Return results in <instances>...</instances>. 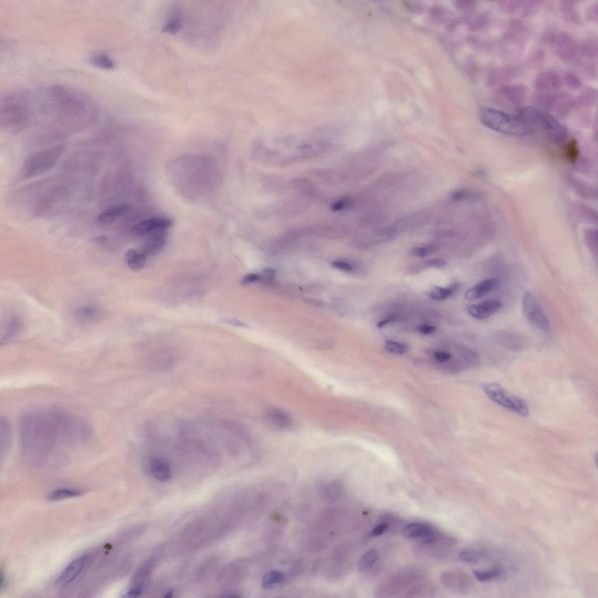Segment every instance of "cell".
Here are the masks:
<instances>
[{
	"label": "cell",
	"mask_w": 598,
	"mask_h": 598,
	"mask_svg": "<svg viewBox=\"0 0 598 598\" xmlns=\"http://www.w3.org/2000/svg\"><path fill=\"white\" fill-rule=\"evenodd\" d=\"M150 468L154 477L159 481L168 482L172 473L167 460L159 456H153L150 460Z\"/></svg>",
	"instance_id": "cell-13"
},
{
	"label": "cell",
	"mask_w": 598,
	"mask_h": 598,
	"mask_svg": "<svg viewBox=\"0 0 598 598\" xmlns=\"http://www.w3.org/2000/svg\"><path fill=\"white\" fill-rule=\"evenodd\" d=\"M147 256L141 250L130 249L125 254V262L133 271H139L146 264Z\"/></svg>",
	"instance_id": "cell-20"
},
{
	"label": "cell",
	"mask_w": 598,
	"mask_h": 598,
	"mask_svg": "<svg viewBox=\"0 0 598 598\" xmlns=\"http://www.w3.org/2000/svg\"><path fill=\"white\" fill-rule=\"evenodd\" d=\"M98 316V311L93 307H87L79 309L76 312V317L82 322L93 321Z\"/></svg>",
	"instance_id": "cell-28"
},
{
	"label": "cell",
	"mask_w": 598,
	"mask_h": 598,
	"mask_svg": "<svg viewBox=\"0 0 598 598\" xmlns=\"http://www.w3.org/2000/svg\"><path fill=\"white\" fill-rule=\"evenodd\" d=\"M520 117L527 123L531 132L538 130L554 142H563L567 138V131L565 127L541 109L525 107L521 110Z\"/></svg>",
	"instance_id": "cell-3"
},
{
	"label": "cell",
	"mask_w": 598,
	"mask_h": 598,
	"mask_svg": "<svg viewBox=\"0 0 598 598\" xmlns=\"http://www.w3.org/2000/svg\"><path fill=\"white\" fill-rule=\"evenodd\" d=\"M564 82L569 88L577 89L581 86V81L575 74L569 72L565 75Z\"/></svg>",
	"instance_id": "cell-34"
},
{
	"label": "cell",
	"mask_w": 598,
	"mask_h": 598,
	"mask_svg": "<svg viewBox=\"0 0 598 598\" xmlns=\"http://www.w3.org/2000/svg\"><path fill=\"white\" fill-rule=\"evenodd\" d=\"M579 155V146L577 141L572 140L565 148V157L568 161L574 162Z\"/></svg>",
	"instance_id": "cell-29"
},
{
	"label": "cell",
	"mask_w": 598,
	"mask_h": 598,
	"mask_svg": "<svg viewBox=\"0 0 598 598\" xmlns=\"http://www.w3.org/2000/svg\"><path fill=\"white\" fill-rule=\"evenodd\" d=\"M502 304L497 299H488L479 303L472 304L467 308L470 316L477 320H483L497 313Z\"/></svg>",
	"instance_id": "cell-10"
},
{
	"label": "cell",
	"mask_w": 598,
	"mask_h": 598,
	"mask_svg": "<svg viewBox=\"0 0 598 598\" xmlns=\"http://www.w3.org/2000/svg\"><path fill=\"white\" fill-rule=\"evenodd\" d=\"M391 321V318L386 319V320H384L383 321H380L379 322V323L378 324V327L379 328H382L383 327H384V326H385L387 324L389 323V322H390Z\"/></svg>",
	"instance_id": "cell-42"
},
{
	"label": "cell",
	"mask_w": 598,
	"mask_h": 598,
	"mask_svg": "<svg viewBox=\"0 0 598 598\" xmlns=\"http://www.w3.org/2000/svg\"><path fill=\"white\" fill-rule=\"evenodd\" d=\"M31 90L19 89L5 94L0 103V121L6 129H18L30 121Z\"/></svg>",
	"instance_id": "cell-2"
},
{
	"label": "cell",
	"mask_w": 598,
	"mask_h": 598,
	"mask_svg": "<svg viewBox=\"0 0 598 598\" xmlns=\"http://www.w3.org/2000/svg\"><path fill=\"white\" fill-rule=\"evenodd\" d=\"M92 430L78 416L59 408H38L21 418L20 442L22 454L36 462L65 460L89 443Z\"/></svg>",
	"instance_id": "cell-1"
},
{
	"label": "cell",
	"mask_w": 598,
	"mask_h": 598,
	"mask_svg": "<svg viewBox=\"0 0 598 598\" xmlns=\"http://www.w3.org/2000/svg\"><path fill=\"white\" fill-rule=\"evenodd\" d=\"M597 232L593 230H589L585 234V241L587 246L593 255L597 257Z\"/></svg>",
	"instance_id": "cell-30"
},
{
	"label": "cell",
	"mask_w": 598,
	"mask_h": 598,
	"mask_svg": "<svg viewBox=\"0 0 598 598\" xmlns=\"http://www.w3.org/2000/svg\"><path fill=\"white\" fill-rule=\"evenodd\" d=\"M385 348L388 352L395 355L404 354L408 352V351L407 346L400 343L393 341V340H387L385 344Z\"/></svg>",
	"instance_id": "cell-31"
},
{
	"label": "cell",
	"mask_w": 598,
	"mask_h": 598,
	"mask_svg": "<svg viewBox=\"0 0 598 598\" xmlns=\"http://www.w3.org/2000/svg\"><path fill=\"white\" fill-rule=\"evenodd\" d=\"M389 528V524L386 523L380 524L373 529L371 533L372 537H377L384 534Z\"/></svg>",
	"instance_id": "cell-37"
},
{
	"label": "cell",
	"mask_w": 598,
	"mask_h": 598,
	"mask_svg": "<svg viewBox=\"0 0 598 598\" xmlns=\"http://www.w3.org/2000/svg\"><path fill=\"white\" fill-rule=\"evenodd\" d=\"M523 309L525 317L536 328L544 332L550 330V324L548 318L530 292L524 293Z\"/></svg>",
	"instance_id": "cell-7"
},
{
	"label": "cell",
	"mask_w": 598,
	"mask_h": 598,
	"mask_svg": "<svg viewBox=\"0 0 598 598\" xmlns=\"http://www.w3.org/2000/svg\"><path fill=\"white\" fill-rule=\"evenodd\" d=\"M221 323L229 324L235 327L249 328V326L245 322L237 320L235 318H223L219 320Z\"/></svg>",
	"instance_id": "cell-35"
},
{
	"label": "cell",
	"mask_w": 598,
	"mask_h": 598,
	"mask_svg": "<svg viewBox=\"0 0 598 598\" xmlns=\"http://www.w3.org/2000/svg\"><path fill=\"white\" fill-rule=\"evenodd\" d=\"M65 147V144H61L32 154L25 162L22 176L27 179L49 171L59 160Z\"/></svg>",
	"instance_id": "cell-5"
},
{
	"label": "cell",
	"mask_w": 598,
	"mask_h": 598,
	"mask_svg": "<svg viewBox=\"0 0 598 598\" xmlns=\"http://www.w3.org/2000/svg\"><path fill=\"white\" fill-rule=\"evenodd\" d=\"M268 425L277 430H285L291 426V416L281 409L273 408L268 411L265 416Z\"/></svg>",
	"instance_id": "cell-14"
},
{
	"label": "cell",
	"mask_w": 598,
	"mask_h": 598,
	"mask_svg": "<svg viewBox=\"0 0 598 598\" xmlns=\"http://www.w3.org/2000/svg\"><path fill=\"white\" fill-rule=\"evenodd\" d=\"M503 97L510 103L520 105L523 102L527 96V89L521 84H515L504 87L501 90Z\"/></svg>",
	"instance_id": "cell-17"
},
{
	"label": "cell",
	"mask_w": 598,
	"mask_h": 598,
	"mask_svg": "<svg viewBox=\"0 0 598 598\" xmlns=\"http://www.w3.org/2000/svg\"><path fill=\"white\" fill-rule=\"evenodd\" d=\"M130 206L128 204H121L114 206L100 214L97 216L98 222L103 224H110L114 222L119 217L124 215L129 211Z\"/></svg>",
	"instance_id": "cell-19"
},
{
	"label": "cell",
	"mask_w": 598,
	"mask_h": 598,
	"mask_svg": "<svg viewBox=\"0 0 598 598\" xmlns=\"http://www.w3.org/2000/svg\"><path fill=\"white\" fill-rule=\"evenodd\" d=\"M493 337L499 345L512 351L524 349L527 343L526 338L523 335L510 331L496 332Z\"/></svg>",
	"instance_id": "cell-11"
},
{
	"label": "cell",
	"mask_w": 598,
	"mask_h": 598,
	"mask_svg": "<svg viewBox=\"0 0 598 598\" xmlns=\"http://www.w3.org/2000/svg\"><path fill=\"white\" fill-rule=\"evenodd\" d=\"M332 266L336 268V269L347 272H351L354 270V267L352 265L342 260L335 261V262L332 263Z\"/></svg>",
	"instance_id": "cell-36"
},
{
	"label": "cell",
	"mask_w": 598,
	"mask_h": 598,
	"mask_svg": "<svg viewBox=\"0 0 598 598\" xmlns=\"http://www.w3.org/2000/svg\"><path fill=\"white\" fill-rule=\"evenodd\" d=\"M499 284V281L495 278L485 279L469 289L465 293V298L472 300L483 298L494 291Z\"/></svg>",
	"instance_id": "cell-15"
},
{
	"label": "cell",
	"mask_w": 598,
	"mask_h": 598,
	"mask_svg": "<svg viewBox=\"0 0 598 598\" xmlns=\"http://www.w3.org/2000/svg\"><path fill=\"white\" fill-rule=\"evenodd\" d=\"M473 195L468 191L459 190L452 194V199L456 202H462L474 198Z\"/></svg>",
	"instance_id": "cell-33"
},
{
	"label": "cell",
	"mask_w": 598,
	"mask_h": 598,
	"mask_svg": "<svg viewBox=\"0 0 598 598\" xmlns=\"http://www.w3.org/2000/svg\"><path fill=\"white\" fill-rule=\"evenodd\" d=\"M284 575L282 572L278 571H272L264 576L262 580V586L264 589H269L275 585L280 583L284 579Z\"/></svg>",
	"instance_id": "cell-25"
},
{
	"label": "cell",
	"mask_w": 598,
	"mask_h": 598,
	"mask_svg": "<svg viewBox=\"0 0 598 598\" xmlns=\"http://www.w3.org/2000/svg\"><path fill=\"white\" fill-rule=\"evenodd\" d=\"M436 248L435 247V246L426 245L415 247L412 249L411 252L414 256L421 257V258H422V257H425L432 254L433 253L436 251Z\"/></svg>",
	"instance_id": "cell-32"
},
{
	"label": "cell",
	"mask_w": 598,
	"mask_h": 598,
	"mask_svg": "<svg viewBox=\"0 0 598 598\" xmlns=\"http://www.w3.org/2000/svg\"><path fill=\"white\" fill-rule=\"evenodd\" d=\"M487 553L484 550L477 549H469L462 551L460 553V557L466 562L474 563H477L487 557Z\"/></svg>",
	"instance_id": "cell-24"
},
{
	"label": "cell",
	"mask_w": 598,
	"mask_h": 598,
	"mask_svg": "<svg viewBox=\"0 0 598 598\" xmlns=\"http://www.w3.org/2000/svg\"><path fill=\"white\" fill-rule=\"evenodd\" d=\"M453 292H454V290L451 288L434 286L430 290L428 295L433 299L444 300L448 299L452 295Z\"/></svg>",
	"instance_id": "cell-27"
},
{
	"label": "cell",
	"mask_w": 598,
	"mask_h": 598,
	"mask_svg": "<svg viewBox=\"0 0 598 598\" xmlns=\"http://www.w3.org/2000/svg\"><path fill=\"white\" fill-rule=\"evenodd\" d=\"M90 62L95 67L107 70L114 69L115 66L114 60L108 54L103 53L93 54L90 58Z\"/></svg>",
	"instance_id": "cell-21"
},
{
	"label": "cell",
	"mask_w": 598,
	"mask_h": 598,
	"mask_svg": "<svg viewBox=\"0 0 598 598\" xmlns=\"http://www.w3.org/2000/svg\"><path fill=\"white\" fill-rule=\"evenodd\" d=\"M484 391L492 401L507 410L523 416L529 414L528 408L524 401L509 394L497 384H487L484 387Z\"/></svg>",
	"instance_id": "cell-6"
},
{
	"label": "cell",
	"mask_w": 598,
	"mask_h": 598,
	"mask_svg": "<svg viewBox=\"0 0 598 598\" xmlns=\"http://www.w3.org/2000/svg\"><path fill=\"white\" fill-rule=\"evenodd\" d=\"M260 277L258 274H251L246 275L241 281L242 284L248 285L260 280Z\"/></svg>",
	"instance_id": "cell-40"
},
{
	"label": "cell",
	"mask_w": 598,
	"mask_h": 598,
	"mask_svg": "<svg viewBox=\"0 0 598 598\" xmlns=\"http://www.w3.org/2000/svg\"><path fill=\"white\" fill-rule=\"evenodd\" d=\"M172 220L164 217H154L148 219L135 224L132 228V232L136 235H144L159 230H165L173 225Z\"/></svg>",
	"instance_id": "cell-9"
},
{
	"label": "cell",
	"mask_w": 598,
	"mask_h": 598,
	"mask_svg": "<svg viewBox=\"0 0 598 598\" xmlns=\"http://www.w3.org/2000/svg\"><path fill=\"white\" fill-rule=\"evenodd\" d=\"M561 84L559 76L553 71H545L536 79V88L543 90H556Z\"/></svg>",
	"instance_id": "cell-18"
},
{
	"label": "cell",
	"mask_w": 598,
	"mask_h": 598,
	"mask_svg": "<svg viewBox=\"0 0 598 598\" xmlns=\"http://www.w3.org/2000/svg\"><path fill=\"white\" fill-rule=\"evenodd\" d=\"M404 535L409 539H420L424 543L433 542L436 534L429 525L422 523L409 524L404 529Z\"/></svg>",
	"instance_id": "cell-12"
},
{
	"label": "cell",
	"mask_w": 598,
	"mask_h": 598,
	"mask_svg": "<svg viewBox=\"0 0 598 598\" xmlns=\"http://www.w3.org/2000/svg\"><path fill=\"white\" fill-rule=\"evenodd\" d=\"M434 357L436 360L440 362H446L451 360L452 355L447 352L444 351H438L435 353Z\"/></svg>",
	"instance_id": "cell-39"
},
{
	"label": "cell",
	"mask_w": 598,
	"mask_h": 598,
	"mask_svg": "<svg viewBox=\"0 0 598 598\" xmlns=\"http://www.w3.org/2000/svg\"><path fill=\"white\" fill-rule=\"evenodd\" d=\"M425 264L427 267H429L441 268L445 267L447 265V262L441 259H431L426 261Z\"/></svg>",
	"instance_id": "cell-38"
},
{
	"label": "cell",
	"mask_w": 598,
	"mask_h": 598,
	"mask_svg": "<svg viewBox=\"0 0 598 598\" xmlns=\"http://www.w3.org/2000/svg\"><path fill=\"white\" fill-rule=\"evenodd\" d=\"M83 494V491L75 489L60 488L50 492L48 499L50 501H60L67 498L77 497Z\"/></svg>",
	"instance_id": "cell-23"
},
{
	"label": "cell",
	"mask_w": 598,
	"mask_h": 598,
	"mask_svg": "<svg viewBox=\"0 0 598 598\" xmlns=\"http://www.w3.org/2000/svg\"><path fill=\"white\" fill-rule=\"evenodd\" d=\"M436 330V327L433 325H422L417 328V331L422 334L429 335L432 334Z\"/></svg>",
	"instance_id": "cell-41"
},
{
	"label": "cell",
	"mask_w": 598,
	"mask_h": 598,
	"mask_svg": "<svg viewBox=\"0 0 598 598\" xmlns=\"http://www.w3.org/2000/svg\"><path fill=\"white\" fill-rule=\"evenodd\" d=\"M88 556H84L72 561L57 579L56 585L59 588H64L69 585L81 573L88 563Z\"/></svg>",
	"instance_id": "cell-8"
},
{
	"label": "cell",
	"mask_w": 598,
	"mask_h": 598,
	"mask_svg": "<svg viewBox=\"0 0 598 598\" xmlns=\"http://www.w3.org/2000/svg\"><path fill=\"white\" fill-rule=\"evenodd\" d=\"M166 241L165 230H159L150 233L149 237L141 249L147 257L154 255L164 247Z\"/></svg>",
	"instance_id": "cell-16"
},
{
	"label": "cell",
	"mask_w": 598,
	"mask_h": 598,
	"mask_svg": "<svg viewBox=\"0 0 598 598\" xmlns=\"http://www.w3.org/2000/svg\"><path fill=\"white\" fill-rule=\"evenodd\" d=\"M379 557L378 551L375 549H372L366 552L363 556H362L360 561H359L358 567V570L360 572H364L369 570L372 567Z\"/></svg>",
	"instance_id": "cell-22"
},
{
	"label": "cell",
	"mask_w": 598,
	"mask_h": 598,
	"mask_svg": "<svg viewBox=\"0 0 598 598\" xmlns=\"http://www.w3.org/2000/svg\"><path fill=\"white\" fill-rule=\"evenodd\" d=\"M473 573L478 581L487 582L498 578L502 574L501 569L495 568L490 571H474Z\"/></svg>",
	"instance_id": "cell-26"
},
{
	"label": "cell",
	"mask_w": 598,
	"mask_h": 598,
	"mask_svg": "<svg viewBox=\"0 0 598 598\" xmlns=\"http://www.w3.org/2000/svg\"><path fill=\"white\" fill-rule=\"evenodd\" d=\"M480 118L482 123L489 129L505 135L524 136L532 132L520 117L494 109H483L480 112Z\"/></svg>",
	"instance_id": "cell-4"
}]
</instances>
